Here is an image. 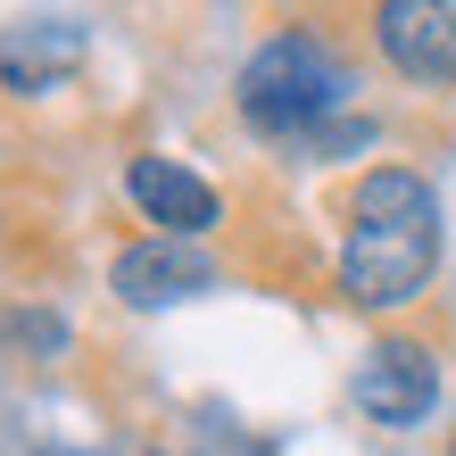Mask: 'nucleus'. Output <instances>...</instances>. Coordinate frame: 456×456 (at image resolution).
Here are the masks:
<instances>
[{
	"instance_id": "6",
	"label": "nucleus",
	"mask_w": 456,
	"mask_h": 456,
	"mask_svg": "<svg viewBox=\"0 0 456 456\" xmlns=\"http://www.w3.org/2000/svg\"><path fill=\"white\" fill-rule=\"evenodd\" d=\"M208 282H216V265L200 257V240H167V232L117 249V265H109V290L125 307H175V299H200Z\"/></svg>"
},
{
	"instance_id": "1",
	"label": "nucleus",
	"mask_w": 456,
	"mask_h": 456,
	"mask_svg": "<svg viewBox=\"0 0 456 456\" xmlns=\"http://www.w3.org/2000/svg\"><path fill=\"white\" fill-rule=\"evenodd\" d=\"M440 274V200L415 167H373L348 200V240H340V290L348 307L390 315L415 307Z\"/></svg>"
},
{
	"instance_id": "4",
	"label": "nucleus",
	"mask_w": 456,
	"mask_h": 456,
	"mask_svg": "<svg viewBox=\"0 0 456 456\" xmlns=\"http://www.w3.org/2000/svg\"><path fill=\"white\" fill-rule=\"evenodd\" d=\"M373 42L415 84H456V0H382Z\"/></svg>"
},
{
	"instance_id": "5",
	"label": "nucleus",
	"mask_w": 456,
	"mask_h": 456,
	"mask_svg": "<svg viewBox=\"0 0 456 456\" xmlns=\"http://www.w3.org/2000/svg\"><path fill=\"white\" fill-rule=\"evenodd\" d=\"M125 191H133V208L167 232V240H200V232H216V216H224V200H216V183L208 175H191L183 158H133L125 167Z\"/></svg>"
},
{
	"instance_id": "2",
	"label": "nucleus",
	"mask_w": 456,
	"mask_h": 456,
	"mask_svg": "<svg viewBox=\"0 0 456 456\" xmlns=\"http://www.w3.org/2000/svg\"><path fill=\"white\" fill-rule=\"evenodd\" d=\"M348 67L332 59L324 34H274L249 50V67H240L232 84V109L249 133H265V142H315L324 133V117L348 109Z\"/></svg>"
},
{
	"instance_id": "9",
	"label": "nucleus",
	"mask_w": 456,
	"mask_h": 456,
	"mask_svg": "<svg viewBox=\"0 0 456 456\" xmlns=\"http://www.w3.org/2000/svg\"><path fill=\"white\" fill-rule=\"evenodd\" d=\"M50 456H75V448H50Z\"/></svg>"
},
{
	"instance_id": "8",
	"label": "nucleus",
	"mask_w": 456,
	"mask_h": 456,
	"mask_svg": "<svg viewBox=\"0 0 456 456\" xmlns=\"http://www.w3.org/2000/svg\"><path fill=\"white\" fill-rule=\"evenodd\" d=\"M9 340H34V348H67L59 315H9Z\"/></svg>"
},
{
	"instance_id": "7",
	"label": "nucleus",
	"mask_w": 456,
	"mask_h": 456,
	"mask_svg": "<svg viewBox=\"0 0 456 456\" xmlns=\"http://www.w3.org/2000/svg\"><path fill=\"white\" fill-rule=\"evenodd\" d=\"M84 50H92L84 17H17L0 34V84L9 92H50V84H67L84 67Z\"/></svg>"
},
{
	"instance_id": "3",
	"label": "nucleus",
	"mask_w": 456,
	"mask_h": 456,
	"mask_svg": "<svg viewBox=\"0 0 456 456\" xmlns=\"http://www.w3.org/2000/svg\"><path fill=\"white\" fill-rule=\"evenodd\" d=\"M357 407H365V423H382V432L432 423V407H440V357L423 340H373L365 365H357Z\"/></svg>"
}]
</instances>
